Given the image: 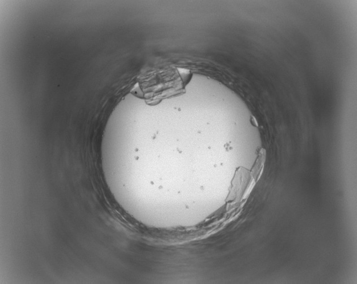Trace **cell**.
<instances>
[{"instance_id":"obj_1","label":"cell","mask_w":357,"mask_h":284,"mask_svg":"<svg viewBox=\"0 0 357 284\" xmlns=\"http://www.w3.org/2000/svg\"><path fill=\"white\" fill-rule=\"evenodd\" d=\"M250 174L244 168L239 169L234 178L232 189L229 194L231 200L238 201L244 195L248 188Z\"/></svg>"},{"instance_id":"obj_2","label":"cell","mask_w":357,"mask_h":284,"mask_svg":"<svg viewBox=\"0 0 357 284\" xmlns=\"http://www.w3.org/2000/svg\"><path fill=\"white\" fill-rule=\"evenodd\" d=\"M265 157V155L264 151H261L253 169L252 174L255 180L259 177V174H260L261 170L262 169L263 163H264Z\"/></svg>"}]
</instances>
